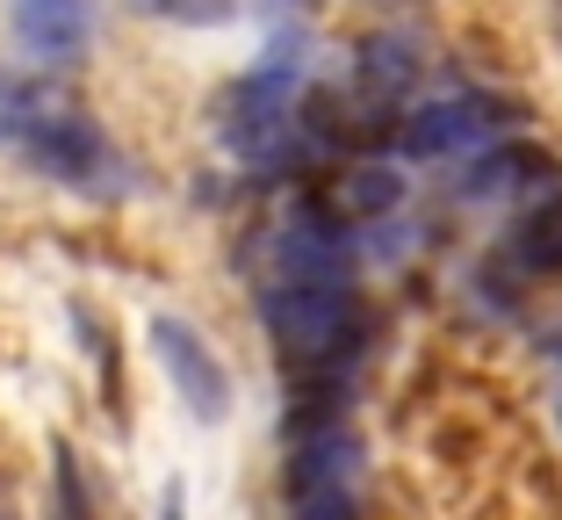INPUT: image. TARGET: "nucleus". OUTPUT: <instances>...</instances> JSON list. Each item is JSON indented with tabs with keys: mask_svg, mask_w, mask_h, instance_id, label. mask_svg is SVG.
<instances>
[{
	"mask_svg": "<svg viewBox=\"0 0 562 520\" xmlns=\"http://www.w3.org/2000/svg\"><path fill=\"white\" fill-rule=\"evenodd\" d=\"M426 80H432V44L418 30H404V22H382V30H368L353 44V73H347L353 95L404 109L412 95H426Z\"/></svg>",
	"mask_w": 562,
	"mask_h": 520,
	"instance_id": "9",
	"label": "nucleus"
},
{
	"mask_svg": "<svg viewBox=\"0 0 562 520\" xmlns=\"http://www.w3.org/2000/svg\"><path fill=\"white\" fill-rule=\"evenodd\" d=\"M267 261H274V275H361L353 224H339L317 196H296L267 224Z\"/></svg>",
	"mask_w": 562,
	"mask_h": 520,
	"instance_id": "7",
	"label": "nucleus"
},
{
	"mask_svg": "<svg viewBox=\"0 0 562 520\" xmlns=\"http://www.w3.org/2000/svg\"><path fill=\"white\" fill-rule=\"evenodd\" d=\"M137 15H159V22H188V30H216V22L238 15V0H123Z\"/></svg>",
	"mask_w": 562,
	"mask_h": 520,
	"instance_id": "14",
	"label": "nucleus"
},
{
	"mask_svg": "<svg viewBox=\"0 0 562 520\" xmlns=\"http://www.w3.org/2000/svg\"><path fill=\"white\" fill-rule=\"evenodd\" d=\"M555 420H562V398H555Z\"/></svg>",
	"mask_w": 562,
	"mask_h": 520,
	"instance_id": "21",
	"label": "nucleus"
},
{
	"mask_svg": "<svg viewBox=\"0 0 562 520\" xmlns=\"http://www.w3.org/2000/svg\"><path fill=\"white\" fill-rule=\"evenodd\" d=\"M15 80H22V73H8V66H0V109H8V95H15Z\"/></svg>",
	"mask_w": 562,
	"mask_h": 520,
	"instance_id": "19",
	"label": "nucleus"
},
{
	"mask_svg": "<svg viewBox=\"0 0 562 520\" xmlns=\"http://www.w3.org/2000/svg\"><path fill=\"white\" fill-rule=\"evenodd\" d=\"M8 30L36 66L66 73L94 51V0H8Z\"/></svg>",
	"mask_w": 562,
	"mask_h": 520,
	"instance_id": "11",
	"label": "nucleus"
},
{
	"mask_svg": "<svg viewBox=\"0 0 562 520\" xmlns=\"http://www.w3.org/2000/svg\"><path fill=\"white\" fill-rule=\"evenodd\" d=\"M151 354H159L166 384L181 390V405L195 412L202 427L232 420V369H224V354L202 340V325H188V319H173V311H159V319H151Z\"/></svg>",
	"mask_w": 562,
	"mask_h": 520,
	"instance_id": "6",
	"label": "nucleus"
},
{
	"mask_svg": "<svg viewBox=\"0 0 562 520\" xmlns=\"http://www.w3.org/2000/svg\"><path fill=\"white\" fill-rule=\"evenodd\" d=\"M541 354H548V362H562V325H541Z\"/></svg>",
	"mask_w": 562,
	"mask_h": 520,
	"instance_id": "18",
	"label": "nucleus"
},
{
	"mask_svg": "<svg viewBox=\"0 0 562 520\" xmlns=\"http://www.w3.org/2000/svg\"><path fill=\"white\" fill-rule=\"evenodd\" d=\"M159 520H188V491H181V485L159 491Z\"/></svg>",
	"mask_w": 562,
	"mask_h": 520,
	"instance_id": "17",
	"label": "nucleus"
},
{
	"mask_svg": "<svg viewBox=\"0 0 562 520\" xmlns=\"http://www.w3.org/2000/svg\"><path fill=\"white\" fill-rule=\"evenodd\" d=\"M317 0H260V15H274V22H296V15H311Z\"/></svg>",
	"mask_w": 562,
	"mask_h": 520,
	"instance_id": "16",
	"label": "nucleus"
},
{
	"mask_svg": "<svg viewBox=\"0 0 562 520\" xmlns=\"http://www.w3.org/2000/svg\"><path fill=\"white\" fill-rule=\"evenodd\" d=\"M296 95H303V73H281V66H246L238 80H224L216 87V101H210V123H216V137L246 159L252 145H267L274 131H289V117H296Z\"/></svg>",
	"mask_w": 562,
	"mask_h": 520,
	"instance_id": "5",
	"label": "nucleus"
},
{
	"mask_svg": "<svg viewBox=\"0 0 562 520\" xmlns=\"http://www.w3.org/2000/svg\"><path fill=\"white\" fill-rule=\"evenodd\" d=\"M0 145L15 152L30 174L80 196H116V174H131V159L116 152V137L94 123L87 101H72L58 80H15L8 109H0Z\"/></svg>",
	"mask_w": 562,
	"mask_h": 520,
	"instance_id": "1",
	"label": "nucleus"
},
{
	"mask_svg": "<svg viewBox=\"0 0 562 520\" xmlns=\"http://www.w3.org/2000/svg\"><path fill=\"white\" fill-rule=\"evenodd\" d=\"M368 8H412V0H368Z\"/></svg>",
	"mask_w": 562,
	"mask_h": 520,
	"instance_id": "20",
	"label": "nucleus"
},
{
	"mask_svg": "<svg viewBox=\"0 0 562 520\" xmlns=\"http://www.w3.org/2000/svg\"><path fill=\"white\" fill-rule=\"evenodd\" d=\"M252 319L267 325L289 369L325 362V354H368V340H375V319H368L353 275H267L252 289Z\"/></svg>",
	"mask_w": 562,
	"mask_h": 520,
	"instance_id": "2",
	"label": "nucleus"
},
{
	"mask_svg": "<svg viewBox=\"0 0 562 520\" xmlns=\"http://www.w3.org/2000/svg\"><path fill=\"white\" fill-rule=\"evenodd\" d=\"M513 131H527V101L491 95V87H440V95L404 101L390 145L404 159H418V167H432V159H462V152L491 145V137H513Z\"/></svg>",
	"mask_w": 562,
	"mask_h": 520,
	"instance_id": "4",
	"label": "nucleus"
},
{
	"mask_svg": "<svg viewBox=\"0 0 562 520\" xmlns=\"http://www.w3.org/2000/svg\"><path fill=\"white\" fill-rule=\"evenodd\" d=\"M562 174L555 152H541L533 137H491V145L462 152V174H447V196L454 202H527L533 188H548Z\"/></svg>",
	"mask_w": 562,
	"mask_h": 520,
	"instance_id": "8",
	"label": "nucleus"
},
{
	"mask_svg": "<svg viewBox=\"0 0 562 520\" xmlns=\"http://www.w3.org/2000/svg\"><path fill=\"white\" fill-rule=\"evenodd\" d=\"M281 491H289V520H361L368 506V441L353 420H317L289 434V463H281Z\"/></svg>",
	"mask_w": 562,
	"mask_h": 520,
	"instance_id": "3",
	"label": "nucleus"
},
{
	"mask_svg": "<svg viewBox=\"0 0 562 520\" xmlns=\"http://www.w3.org/2000/svg\"><path fill=\"white\" fill-rule=\"evenodd\" d=\"M469 303H476L483 319H497V325H513L519 311H527V297H519V275H513V261H483V268H469Z\"/></svg>",
	"mask_w": 562,
	"mask_h": 520,
	"instance_id": "13",
	"label": "nucleus"
},
{
	"mask_svg": "<svg viewBox=\"0 0 562 520\" xmlns=\"http://www.w3.org/2000/svg\"><path fill=\"white\" fill-rule=\"evenodd\" d=\"M505 261L519 275H562V174L527 196V210L505 232Z\"/></svg>",
	"mask_w": 562,
	"mask_h": 520,
	"instance_id": "12",
	"label": "nucleus"
},
{
	"mask_svg": "<svg viewBox=\"0 0 562 520\" xmlns=\"http://www.w3.org/2000/svg\"><path fill=\"white\" fill-rule=\"evenodd\" d=\"M339 224H368V218H390L404 210L412 196V174L390 159V152H353V159H331L325 167V188H311Z\"/></svg>",
	"mask_w": 562,
	"mask_h": 520,
	"instance_id": "10",
	"label": "nucleus"
},
{
	"mask_svg": "<svg viewBox=\"0 0 562 520\" xmlns=\"http://www.w3.org/2000/svg\"><path fill=\"white\" fill-rule=\"evenodd\" d=\"M50 463H58V520H94V491H87V477H80V455L58 441Z\"/></svg>",
	"mask_w": 562,
	"mask_h": 520,
	"instance_id": "15",
	"label": "nucleus"
}]
</instances>
